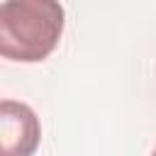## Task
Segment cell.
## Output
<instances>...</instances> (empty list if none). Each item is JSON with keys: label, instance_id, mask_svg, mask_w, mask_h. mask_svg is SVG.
<instances>
[{"label": "cell", "instance_id": "cell-3", "mask_svg": "<svg viewBox=\"0 0 156 156\" xmlns=\"http://www.w3.org/2000/svg\"><path fill=\"white\" fill-rule=\"evenodd\" d=\"M151 156H156V151H154V154H151Z\"/></svg>", "mask_w": 156, "mask_h": 156}, {"label": "cell", "instance_id": "cell-2", "mask_svg": "<svg viewBox=\"0 0 156 156\" xmlns=\"http://www.w3.org/2000/svg\"><path fill=\"white\" fill-rule=\"evenodd\" d=\"M39 141L37 112L20 100H0V156H34Z\"/></svg>", "mask_w": 156, "mask_h": 156}, {"label": "cell", "instance_id": "cell-1", "mask_svg": "<svg viewBox=\"0 0 156 156\" xmlns=\"http://www.w3.org/2000/svg\"><path fill=\"white\" fill-rule=\"evenodd\" d=\"M63 5L58 0H2L0 2V58L39 63L63 34Z\"/></svg>", "mask_w": 156, "mask_h": 156}]
</instances>
